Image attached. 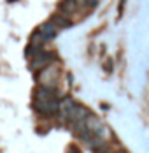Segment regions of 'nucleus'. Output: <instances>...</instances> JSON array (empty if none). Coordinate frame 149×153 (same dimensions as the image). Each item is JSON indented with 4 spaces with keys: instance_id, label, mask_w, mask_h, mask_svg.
Masks as SVG:
<instances>
[{
    "instance_id": "obj_3",
    "label": "nucleus",
    "mask_w": 149,
    "mask_h": 153,
    "mask_svg": "<svg viewBox=\"0 0 149 153\" xmlns=\"http://www.w3.org/2000/svg\"><path fill=\"white\" fill-rule=\"evenodd\" d=\"M37 32H39L41 35H44V39H46V41H49V39H53V37L56 35L58 28H56V27H55V25H53L51 21H47V23H44V25H41Z\"/></svg>"
},
{
    "instance_id": "obj_5",
    "label": "nucleus",
    "mask_w": 149,
    "mask_h": 153,
    "mask_svg": "<svg viewBox=\"0 0 149 153\" xmlns=\"http://www.w3.org/2000/svg\"><path fill=\"white\" fill-rule=\"evenodd\" d=\"M77 4L79 9H84V11H91L95 5H97V0H74Z\"/></svg>"
},
{
    "instance_id": "obj_1",
    "label": "nucleus",
    "mask_w": 149,
    "mask_h": 153,
    "mask_svg": "<svg viewBox=\"0 0 149 153\" xmlns=\"http://www.w3.org/2000/svg\"><path fill=\"white\" fill-rule=\"evenodd\" d=\"M53 60V55H49V53H42L41 49L35 53V60H32L30 63V67L33 69V71H41V69H44L46 65H49Z\"/></svg>"
},
{
    "instance_id": "obj_6",
    "label": "nucleus",
    "mask_w": 149,
    "mask_h": 153,
    "mask_svg": "<svg viewBox=\"0 0 149 153\" xmlns=\"http://www.w3.org/2000/svg\"><path fill=\"white\" fill-rule=\"evenodd\" d=\"M119 153H123V152H119Z\"/></svg>"
},
{
    "instance_id": "obj_4",
    "label": "nucleus",
    "mask_w": 149,
    "mask_h": 153,
    "mask_svg": "<svg viewBox=\"0 0 149 153\" xmlns=\"http://www.w3.org/2000/svg\"><path fill=\"white\" fill-rule=\"evenodd\" d=\"M56 28H69V27H72V21L69 19V18H65V16H61V14H55L51 19H49Z\"/></svg>"
},
{
    "instance_id": "obj_2",
    "label": "nucleus",
    "mask_w": 149,
    "mask_h": 153,
    "mask_svg": "<svg viewBox=\"0 0 149 153\" xmlns=\"http://www.w3.org/2000/svg\"><path fill=\"white\" fill-rule=\"evenodd\" d=\"M60 9L65 13V18H70V16L74 14H79V7H77V4H75L74 0H63L61 4H60Z\"/></svg>"
}]
</instances>
